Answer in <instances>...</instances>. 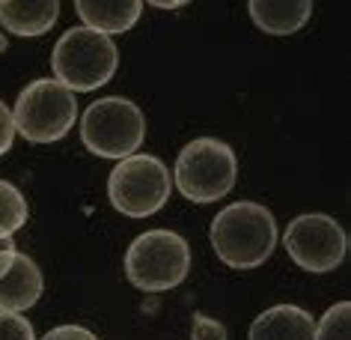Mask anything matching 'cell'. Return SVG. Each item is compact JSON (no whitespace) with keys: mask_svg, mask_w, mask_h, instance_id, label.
<instances>
[{"mask_svg":"<svg viewBox=\"0 0 351 340\" xmlns=\"http://www.w3.org/2000/svg\"><path fill=\"white\" fill-rule=\"evenodd\" d=\"M208 239L223 266L259 269L277 248V221L268 206L239 200L215 215Z\"/></svg>","mask_w":351,"mask_h":340,"instance_id":"obj_1","label":"cell"},{"mask_svg":"<svg viewBox=\"0 0 351 340\" xmlns=\"http://www.w3.org/2000/svg\"><path fill=\"white\" fill-rule=\"evenodd\" d=\"M119 51L108 33L93 27H72L57 39L51 51V69L54 78L72 93L99 90L117 75Z\"/></svg>","mask_w":351,"mask_h":340,"instance_id":"obj_2","label":"cell"},{"mask_svg":"<svg viewBox=\"0 0 351 340\" xmlns=\"http://www.w3.org/2000/svg\"><path fill=\"white\" fill-rule=\"evenodd\" d=\"M191 272V248L173 230H146L125 251V277L140 293H170Z\"/></svg>","mask_w":351,"mask_h":340,"instance_id":"obj_3","label":"cell"},{"mask_svg":"<svg viewBox=\"0 0 351 340\" xmlns=\"http://www.w3.org/2000/svg\"><path fill=\"white\" fill-rule=\"evenodd\" d=\"M239 179V159L232 146L217 137H197L182 146L176 159L173 185L191 203H215L235 188Z\"/></svg>","mask_w":351,"mask_h":340,"instance_id":"obj_4","label":"cell"},{"mask_svg":"<svg viewBox=\"0 0 351 340\" xmlns=\"http://www.w3.org/2000/svg\"><path fill=\"white\" fill-rule=\"evenodd\" d=\"M77 120V99L57 78L30 81L15 99L12 123L15 135L27 144H57L72 132Z\"/></svg>","mask_w":351,"mask_h":340,"instance_id":"obj_5","label":"cell"},{"mask_svg":"<svg viewBox=\"0 0 351 340\" xmlns=\"http://www.w3.org/2000/svg\"><path fill=\"white\" fill-rule=\"evenodd\" d=\"M81 141L99 159H128L146 141V117L137 102L108 95L84 111Z\"/></svg>","mask_w":351,"mask_h":340,"instance_id":"obj_6","label":"cell"},{"mask_svg":"<svg viewBox=\"0 0 351 340\" xmlns=\"http://www.w3.org/2000/svg\"><path fill=\"white\" fill-rule=\"evenodd\" d=\"M173 177L170 168L155 155H128L108 177V197L117 212L125 218H149L161 212L170 200Z\"/></svg>","mask_w":351,"mask_h":340,"instance_id":"obj_7","label":"cell"},{"mask_svg":"<svg viewBox=\"0 0 351 340\" xmlns=\"http://www.w3.org/2000/svg\"><path fill=\"white\" fill-rule=\"evenodd\" d=\"M283 248L304 272L324 275L342 266L348 254V236L337 218L324 212H306L289 221L283 233Z\"/></svg>","mask_w":351,"mask_h":340,"instance_id":"obj_8","label":"cell"},{"mask_svg":"<svg viewBox=\"0 0 351 340\" xmlns=\"http://www.w3.org/2000/svg\"><path fill=\"white\" fill-rule=\"evenodd\" d=\"M247 340H315V319L298 304H274L253 319Z\"/></svg>","mask_w":351,"mask_h":340,"instance_id":"obj_9","label":"cell"},{"mask_svg":"<svg viewBox=\"0 0 351 340\" xmlns=\"http://www.w3.org/2000/svg\"><path fill=\"white\" fill-rule=\"evenodd\" d=\"M42 272L27 254H15L3 275H0V310L21 313L42 299Z\"/></svg>","mask_w":351,"mask_h":340,"instance_id":"obj_10","label":"cell"},{"mask_svg":"<svg viewBox=\"0 0 351 340\" xmlns=\"http://www.w3.org/2000/svg\"><path fill=\"white\" fill-rule=\"evenodd\" d=\"M250 19L271 36H292L306 27L313 15V0H247Z\"/></svg>","mask_w":351,"mask_h":340,"instance_id":"obj_11","label":"cell"},{"mask_svg":"<svg viewBox=\"0 0 351 340\" xmlns=\"http://www.w3.org/2000/svg\"><path fill=\"white\" fill-rule=\"evenodd\" d=\"M60 19V0H0V24L15 36H42Z\"/></svg>","mask_w":351,"mask_h":340,"instance_id":"obj_12","label":"cell"},{"mask_svg":"<svg viewBox=\"0 0 351 340\" xmlns=\"http://www.w3.org/2000/svg\"><path fill=\"white\" fill-rule=\"evenodd\" d=\"M75 12L84 27L99 33H125L140 21L143 0H75Z\"/></svg>","mask_w":351,"mask_h":340,"instance_id":"obj_13","label":"cell"},{"mask_svg":"<svg viewBox=\"0 0 351 340\" xmlns=\"http://www.w3.org/2000/svg\"><path fill=\"white\" fill-rule=\"evenodd\" d=\"M30 218L27 197L21 194L12 182L0 179V239H10L12 233H19Z\"/></svg>","mask_w":351,"mask_h":340,"instance_id":"obj_14","label":"cell"},{"mask_svg":"<svg viewBox=\"0 0 351 340\" xmlns=\"http://www.w3.org/2000/svg\"><path fill=\"white\" fill-rule=\"evenodd\" d=\"M348 326H351V304L337 302L315 322V340H348Z\"/></svg>","mask_w":351,"mask_h":340,"instance_id":"obj_15","label":"cell"},{"mask_svg":"<svg viewBox=\"0 0 351 340\" xmlns=\"http://www.w3.org/2000/svg\"><path fill=\"white\" fill-rule=\"evenodd\" d=\"M0 340H36V335H33L27 317L0 310Z\"/></svg>","mask_w":351,"mask_h":340,"instance_id":"obj_16","label":"cell"},{"mask_svg":"<svg viewBox=\"0 0 351 340\" xmlns=\"http://www.w3.org/2000/svg\"><path fill=\"white\" fill-rule=\"evenodd\" d=\"M191 340H226V328H223V322L206 317V313H194Z\"/></svg>","mask_w":351,"mask_h":340,"instance_id":"obj_17","label":"cell"},{"mask_svg":"<svg viewBox=\"0 0 351 340\" xmlns=\"http://www.w3.org/2000/svg\"><path fill=\"white\" fill-rule=\"evenodd\" d=\"M12 141H15L12 111L3 104V99H0V155H6V152L12 150Z\"/></svg>","mask_w":351,"mask_h":340,"instance_id":"obj_18","label":"cell"},{"mask_svg":"<svg viewBox=\"0 0 351 340\" xmlns=\"http://www.w3.org/2000/svg\"><path fill=\"white\" fill-rule=\"evenodd\" d=\"M42 340H99V337L84 326H57V328H51Z\"/></svg>","mask_w":351,"mask_h":340,"instance_id":"obj_19","label":"cell"},{"mask_svg":"<svg viewBox=\"0 0 351 340\" xmlns=\"http://www.w3.org/2000/svg\"><path fill=\"white\" fill-rule=\"evenodd\" d=\"M15 254H19V251H15L12 236H10V239H0V275L10 269V263L15 260Z\"/></svg>","mask_w":351,"mask_h":340,"instance_id":"obj_20","label":"cell"},{"mask_svg":"<svg viewBox=\"0 0 351 340\" xmlns=\"http://www.w3.org/2000/svg\"><path fill=\"white\" fill-rule=\"evenodd\" d=\"M149 6H155V10H182L185 3H191V0H146Z\"/></svg>","mask_w":351,"mask_h":340,"instance_id":"obj_21","label":"cell"},{"mask_svg":"<svg viewBox=\"0 0 351 340\" xmlns=\"http://www.w3.org/2000/svg\"><path fill=\"white\" fill-rule=\"evenodd\" d=\"M0 51H6V39L3 36H0Z\"/></svg>","mask_w":351,"mask_h":340,"instance_id":"obj_22","label":"cell"}]
</instances>
